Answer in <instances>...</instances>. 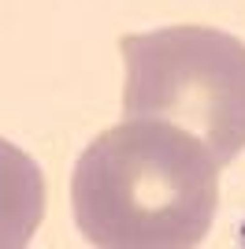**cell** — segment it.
Returning a JSON list of instances; mask_svg holds the SVG:
<instances>
[{"mask_svg":"<svg viewBox=\"0 0 245 249\" xmlns=\"http://www.w3.org/2000/svg\"><path fill=\"white\" fill-rule=\"evenodd\" d=\"M122 108L197 134L227 167L245 153V41L215 26H163L119 37Z\"/></svg>","mask_w":245,"mask_h":249,"instance_id":"cell-2","label":"cell"},{"mask_svg":"<svg viewBox=\"0 0 245 249\" xmlns=\"http://www.w3.org/2000/svg\"><path fill=\"white\" fill-rule=\"evenodd\" d=\"M219 164L197 134L163 119L108 126L82 149L71 212L101 249H190L212 231Z\"/></svg>","mask_w":245,"mask_h":249,"instance_id":"cell-1","label":"cell"},{"mask_svg":"<svg viewBox=\"0 0 245 249\" xmlns=\"http://www.w3.org/2000/svg\"><path fill=\"white\" fill-rule=\"evenodd\" d=\"M45 219V175L19 145L0 138V249H22Z\"/></svg>","mask_w":245,"mask_h":249,"instance_id":"cell-3","label":"cell"}]
</instances>
